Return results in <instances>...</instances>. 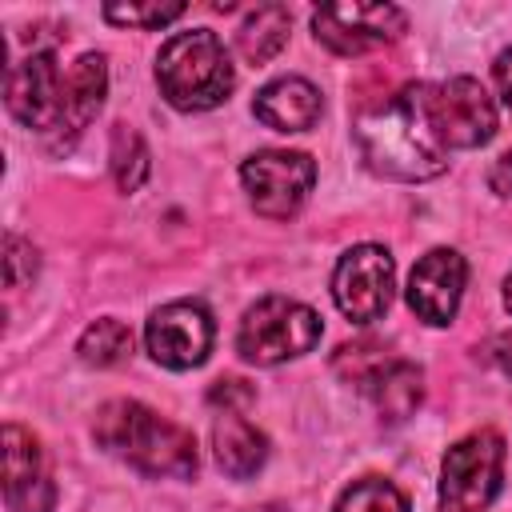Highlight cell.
Instances as JSON below:
<instances>
[{"label": "cell", "instance_id": "cell-1", "mask_svg": "<svg viewBox=\"0 0 512 512\" xmlns=\"http://www.w3.org/2000/svg\"><path fill=\"white\" fill-rule=\"evenodd\" d=\"M356 140L372 172L392 180H428L444 172V144L436 140L420 88L384 96L356 116Z\"/></svg>", "mask_w": 512, "mask_h": 512}, {"label": "cell", "instance_id": "cell-2", "mask_svg": "<svg viewBox=\"0 0 512 512\" xmlns=\"http://www.w3.org/2000/svg\"><path fill=\"white\" fill-rule=\"evenodd\" d=\"M96 440L148 476H192L196 472L192 436L136 400L104 404L96 412Z\"/></svg>", "mask_w": 512, "mask_h": 512}, {"label": "cell", "instance_id": "cell-3", "mask_svg": "<svg viewBox=\"0 0 512 512\" xmlns=\"http://www.w3.org/2000/svg\"><path fill=\"white\" fill-rule=\"evenodd\" d=\"M156 84H160V92L172 108L204 112V108H216L220 100H228V92L236 84V72H232V60H228L224 44L216 40V32L192 28V32L172 36L160 48Z\"/></svg>", "mask_w": 512, "mask_h": 512}, {"label": "cell", "instance_id": "cell-4", "mask_svg": "<svg viewBox=\"0 0 512 512\" xmlns=\"http://www.w3.org/2000/svg\"><path fill=\"white\" fill-rule=\"evenodd\" d=\"M316 340H320V316L308 304L288 296H264L244 312L236 348L252 364H280L288 356L312 352Z\"/></svg>", "mask_w": 512, "mask_h": 512}, {"label": "cell", "instance_id": "cell-5", "mask_svg": "<svg viewBox=\"0 0 512 512\" xmlns=\"http://www.w3.org/2000/svg\"><path fill=\"white\" fill-rule=\"evenodd\" d=\"M504 472V440L484 428L448 448L440 468V508L444 512H484L500 492Z\"/></svg>", "mask_w": 512, "mask_h": 512}, {"label": "cell", "instance_id": "cell-6", "mask_svg": "<svg viewBox=\"0 0 512 512\" xmlns=\"http://www.w3.org/2000/svg\"><path fill=\"white\" fill-rule=\"evenodd\" d=\"M428 124L444 148H476L496 132V104L480 80L456 76L444 84H420Z\"/></svg>", "mask_w": 512, "mask_h": 512}, {"label": "cell", "instance_id": "cell-7", "mask_svg": "<svg viewBox=\"0 0 512 512\" xmlns=\"http://www.w3.org/2000/svg\"><path fill=\"white\" fill-rule=\"evenodd\" d=\"M240 180H244V188H248V196H252L260 216L288 220L308 200L312 180H316V164L304 152L268 148V152H256V156L244 160Z\"/></svg>", "mask_w": 512, "mask_h": 512}, {"label": "cell", "instance_id": "cell-8", "mask_svg": "<svg viewBox=\"0 0 512 512\" xmlns=\"http://www.w3.org/2000/svg\"><path fill=\"white\" fill-rule=\"evenodd\" d=\"M408 28V16L396 4H324L312 16V32L340 56H360L392 44Z\"/></svg>", "mask_w": 512, "mask_h": 512}, {"label": "cell", "instance_id": "cell-9", "mask_svg": "<svg viewBox=\"0 0 512 512\" xmlns=\"http://www.w3.org/2000/svg\"><path fill=\"white\" fill-rule=\"evenodd\" d=\"M332 296L348 320L356 324L380 320L392 300V256L376 244H360L344 252L332 276Z\"/></svg>", "mask_w": 512, "mask_h": 512}, {"label": "cell", "instance_id": "cell-10", "mask_svg": "<svg viewBox=\"0 0 512 512\" xmlns=\"http://www.w3.org/2000/svg\"><path fill=\"white\" fill-rule=\"evenodd\" d=\"M148 352L164 368H196L212 348V316L200 304H164L148 320Z\"/></svg>", "mask_w": 512, "mask_h": 512}, {"label": "cell", "instance_id": "cell-11", "mask_svg": "<svg viewBox=\"0 0 512 512\" xmlns=\"http://www.w3.org/2000/svg\"><path fill=\"white\" fill-rule=\"evenodd\" d=\"M60 88H64V76L56 72V56L32 52L28 60H20L8 72L4 100L20 124H28L36 132H52L56 116H60Z\"/></svg>", "mask_w": 512, "mask_h": 512}, {"label": "cell", "instance_id": "cell-12", "mask_svg": "<svg viewBox=\"0 0 512 512\" xmlns=\"http://www.w3.org/2000/svg\"><path fill=\"white\" fill-rule=\"evenodd\" d=\"M464 256L452 248H432L408 276V304L428 324H448L464 296Z\"/></svg>", "mask_w": 512, "mask_h": 512}, {"label": "cell", "instance_id": "cell-13", "mask_svg": "<svg viewBox=\"0 0 512 512\" xmlns=\"http://www.w3.org/2000/svg\"><path fill=\"white\" fill-rule=\"evenodd\" d=\"M52 480L44 468V452L20 424H4V500L12 512H48Z\"/></svg>", "mask_w": 512, "mask_h": 512}, {"label": "cell", "instance_id": "cell-14", "mask_svg": "<svg viewBox=\"0 0 512 512\" xmlns=\"http://www.w3.org/2000/svg\"><path fill=\"white\" fill-rule=\"evenodd\" d=\"M104 88H108L104 56L84 52V56L72 64V72L64 76V88H60V116H56V128H52L56 148H68V144L88 128V120H92L96 108L104 104Z\"/></svg>", "mask_w": 512, "mask_h": 512}, {"label": "cell", "instance_id": "cell-15", "mask_svg": "<svg viewBox=\"0 0 512 512\" xmlns=\"http://www.w3.org/2000/svg\"><path fill=\"white\" fill-rule=\"evenodd\" d=\"M252 112L260 124H268L276 132H304L320 116V92L300 76H284V80H272L268 88H260Z\"/></svg>", "mask_w": 512, "mask_h": 512}, {"label": "cell", "instance_id": "cell-16", "mask_svg": "<svg viewBox=\"0 0 512 512\" xmlns=\"http://www.w3.org/2000/svg\"><path fill=\"white\" fill-rule=\"evenodd\" d=\"M212 444H216L220 468H224L228 476H236V480L252 476V472L264 464V456H268V440H264L240 412H224V416L216 420Z\"/></svg>", "mask_w": 512, "mask_h": 512}, {"label": "cell", "instance_id": "cell-17", "mask_svg": "<svg viewBox=\"0 0 512 512\" xmlns=\"http://www.w3.org/2000/svg\"><path fill=\"white\" fill-rule=\"evenodd\" d=\"M364 392L372 396V404H376V412L384 420H392V424L396 420H408L416 412V404H420V368L396 356L392 364H384L364 384Z\"/></svg>", "mask_w": 512, "mask_h": 512}, {"label": "cell", "instance_id": "cell-18", "mask_svg": "<svg viewBox=\"0 0 512 512\" xmlns=\"http://www.w3.org/2000/svg\"><path fill=\"white\" fill-rule=\"evenodd\" d=\"M288 8L284 4H260L256 12L244 16L240 32H236V48L248 64H268L284 44H288Z\"/></svg>", "mask_w": 512, "mask_h": 512}, {"label": "cell", "instance_id": "cell-19", "mask_svg": "<svg viewBox=\"0 0 512 512\" xmlns=\"http://www.w3.org/2000/svg\"><path fill=\"white\" fill-rule=\"evenodd\" d=\"M132 356V332L120 320H96L80 336V360L96 368H116Z\"/></svg>", "mask_w": 512, "mask_h": 512}, {"label": "cell", "instance_id": "cell-20", "mask_svg": "<svg viewBox=\"0 0 512 512\" xmlns=\"http://www.w3.org/2000/svg\"><path fill=\"white\" fill-rule=\"evenodd\" d=\"M336 512H408L404 492L384 476H364L336 500Z\"/></svg>", "mask_w": 512, "mask_h": 512}, {"label": "cell", "instance_id": "cell-21", "mask_svg": "<svg viewBox=\"0 0 512 512\" xmlns=\"http://www.w3.org/2000/svg\"><path fill=\"white\" fill-rule=\"evenodd\" d=\"M112 172L124 192H136L148 176V148L128 124H116V132H112Z\"/></svg>", "mask_w": 512, "mask_h": 512}, {"label": "cell", "instance_id": "cell-22", "mask_svg": "<svg viewBox=\"0 0 512 512\" xmlns=\"http://www.w3.org/2000/svg\"><path fill=\"white\" fill-rule=\"evenodd\" d=\"M392 360H396V356H392L380 340H356V344H344L332 364H336V372H340L348 384H360V388H364V384H368L384 364H392Z\"/></svg>", "mask_w": 512, "mask_h": 512}, {"label": "cell", "instance_id": "cell-23", "mask_svg": "<svg viewBox=\"0 0 512 512\" xmlns=\"http://www.w3.org/2000/svg\"><path fill=\"white\" fill-rule=\"evenodd\" d=\"M184 16V4H104V20L124 28H160Z\"/></svg>", "mask_w": 512, "mask_h": 512}, {"label": "cell", "instance_id": "cell-24", "mask_svg": "<svg viewBox=\"0 0 512 512\" xmlns=\"http://www.w3.org/2000/svg\"><path fill=\"white\" fill-rule=\"evenodd\" d=\"M4 272H8V288H20L36 276V248L16 232L4 236Z\"/></svg>", "mask_w": 512, "mask_h": 512}, {"label": "cell", "instance_id": "cell-25", "mask_svg": "<svg viewBox=\"0 0 512 512\" xmlns=\"http://www.w3.org/2000/svg\"><path fill=\"white\" fill-rule=\"evenodd\" d=\"M252 396H256V392H252V384H248V380H216V384H212V392H208V400H212V404H224L228 412L244 408Z\"/></svg>", "mask_w": 512, "mask_h": 512}, {"label": "cell", "instance_id": "cell-26", "mask_svg": "<svg viewBox=\"0 0 512 512\" xmlns=\"http://www.w3.org/2000/svg\"><path fill=\"white\" fill-rule=\"evenodd\" d=\"M484 360H488L496 372L512 376V332H500V336H492V340L484 344Z\"/></svg>", "mask_w": 512, "mask_h": 512}, {"label": "cell", "instance_id": "cell-27", "mask_svg": "<svg viewBox=\"0 0 512 512\" xmlns=\"http://www.w3.org/2000/svg\"><path fill=\"white\" fill-rule=\"evenodd\" d=\"M488 184H492V192H500V196H512V148L492 164V172H488Z\"/></svg>", "mask_w": 512, "mask_h": 512}, {"label": "cell", "instance_id": "cell-28", "mask_svg": "<svg viewBox=\"0 0 512 512\" xmlns=\"http://www.w3.org/2000/svg\"><path fill=\"white\" fill-rule=\"evenodd\" d=\"M496 88H500V96L512 104V48L508 52H500V60H496Z\"/></svg>", "mask_w": 512, "mask_h": 512}, {"label": "cell", "instance_id": "cell-29", "mask_svg": "<svg viewBox=\"0 0 512 512\" xmlns=\"http://www.w3.org/2000/svg\"><path fill=\"white\" fill-rule=\"evenodd\" d=\"M504 300H508V312H512V276H508V284H504Z\"/></svg>", "mask_w": 512, "mask_h": 512}]
</instances>
